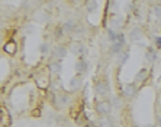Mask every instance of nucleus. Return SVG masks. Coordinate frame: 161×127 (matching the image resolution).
<instances>
[{"label":"nucleus","mask_w":161,"mask_h":127,"mask_svg":"<svg viewBox=\"0 0 161 127\" xmlns=\"http://www.w3.org/2000/svg\"><path fill=\"white\" fill-rule=\"evenodd\" d=\"M96 94L97 95H105L106 91H108V85H106V82L105 81H99L97 84H96Z\"/></svg>","instance_id":"f03ea898"},{"label":"nucleus","mask_w":161,"mask_h":127,"mask_svg":"<svg viewBox=\"0 0 161 127\" xmlns=\"http://www.w3.org/2000/svg\"><path fill=\"white\" fill-rule=\"evenodd\" d=\"M96 6H97V3H96V2H90V3H87V9H92V12L94 10V9H96Z\"/></svg>","instance_id":"f3484780"},{"label":"nucleus","mask_w":161,"mask_h":127,"mask_svg":"<svg viewBox=\"0 0 161 127\" xmlns=\"http://www.w3.org/2000/svg\"><path fill=\"white\" fill-rule=\"evenodd\" d=\"M60 101H61V103H63V104H64V103L67 104V103H68V97H65V95H63V97L60 98Z\"/></svg>","instance_id":"4be33fe9"},{"label":"nucleus","mask_w":161,"mask_h":127,"mask_svg":"<svg viewBox=\"0 0 161 127\" xmlns=\"http://www.w3.org/2000/svg\"><path fill=\"white\" fill-rule=\"evenodd\" d=\"M155 46H157L158 49L161 48V38H155Z\"/></svg>","instance_id":"aec40b11"},{"label":"nucleus","mask_w":161,"mask_h":127,"mask_svg":"<svg viewBox=\"0 0 161 127\" xmlns=\"http://www.w3.org/2000/svg\"><path fill=\"white\" fill-rule=\"evenodd\" d=\"M155 15L161 19V6H157V8H155Z\"/></svg>","instance_id":"6ab92c4d"},{"label":"nucleus","mask_w":161,"mask_h":127,"mask_svg":"<svg viewBox=\"0 0 161 127\" xmlns=\"http://www.w3.org/2000/svg\"><path fill=\"white\" fill-rule=\"evenodd\" d=\"M109 39L115 43V42L118 41V33H115V30H112V29H109Z\"/></svg>","instance_id":"4468645a"},{"label":"nucleus","mask_w":161,"mask_h":127,"mask_svg":"<svg viewBox=\"0 0 161 127\" xmlns=\"http://www.w3.org/2000/svg\"><path fill=\"white\" fill-rule=\"evenodd\" d=\"M142 38V32H141V29L139 28H134V29L131 30V39L132 41H138V39H141Z\"/></svg>","instance_id":"20e7f679"},{"label":"nucleus","mask_w":161,"mask_h":127,"mask_svg":"<svg viewBox=\"0 0 161 127\" xmlns=\"http://www.w3.org/2000/svg\"><path fill=\"white\" fill-rule=\"evenodd\" d=\"M73 28H74V23H73V20H68L65 25H64V30L65 32H68V30H71Z\"/></svg>","instance_id":"2eb2a0df"},{"label":"nucleus","mask_w":161,"mask_h":127,"mask_svg":"<svg viewBox=\"0 0 161 127\" xmlns=\"http://www.w3.org/2000/svg\"><path fill=\"white\" fill-rule=\"evenodd\" d=\"M81 82H83V79L80 78V77H77V78H73L71 87H73V88H79V87H81Z\"/></svg>","instance_id":"9b49d317"},{"label":"nucleus","mask_w":161,"mask_h":127,"mask_svg":"<svg viewBox=\"0 0 161 127\" xmlns=\"http://www.w3.org/2000/svg\"><path fill=\"white\" fill-rule=\"evenodd\" d=\"M48 51V43H42L41 46V52H47Z\"/></svg>","instance_id":"412c9836"},{"label":"nucleus","mask_w":161,"mask_h":127,"mask_svg":"<svg viewBox=\"0 0 161 127\" xmlns=\"http://www.w3.org/2000/svg\"><path fill=\"white\" fill-rule=\"evenodd\" d=\"M113 105H116V107L119 105V98H118V97L113 98Z\"/></svg>","instance_id":"5701e85b"},{"label":"nucleus","mask_w":161,"mask_h":127,"mask_svg":"<svg viewBox=\"0 0 161 127\" xmlns=\"http://www.w3.org/2000/svg\"><path fill=\"white\" fill-rule=\"evenodd\" d=\"M116 42H119V43H122V45H124V42H125V36L122 33H119L118 35V41Z\"/></svg>","instance_id":"a211bd4d"},{"label":"nucleus","mask_w":161,"mask_h":127,"mask_svg":"<svg viewBox=\"0 0 161 127\" xmlns=\"http://www.w3.org/2000/svg\"><path fill=\"white\" fill-rule=\"evenodd\" d=\"M49 68H51V72H53V74H58V72H61V62L55 61V62H53L49 65Z\"/></svg>","instance_id":"1a4fd4ad"},{"label":"nucleus","mask_w":161,"mask_h":127,"mask_svg":"<svg viewBox=\"0 0 161 127\" xmlns=\"http://www.w3.org/2000/svg\"><path fill=\"white\" fill-rule=\"evenodd\" d=\"M120 48H122V43H119V42H115V43L112 45V49H110V51H112L113 53H118L120 51Z\"/></svg>","instance_id":"ddd939ff"},{"label":"nucleus","mask_w":161,"mask_h":127,"mask_svg":"<svg viewBox=\"0 0 161 127\" xmlns=\"http://www.w3.org/2000/svg\"><path fill=\"white\" fill-rule=\"evenodd\" d=\"M128 58H129V53H128V52L122 53V55H120V58H119V62L120 64H125L128 61Z\"/></svg>","instance_id":"dca6fc26"},{"label":"nucleus","mask_w":161,"mask_h":127,"mask_svg":"<svg viewBox=\"0 0 161 127\" xmlns=\"http://www.w3.org/2000/svg\"><path fill=\"white\" fill-rule=\"evenodd\" d=\"M134 91H135L134 85H128L126 88H125V95H126V97H132V95H134Z\"/></svg>","instance_id":"f8f14e48"},{"label":"nucleus","mask_w":161,"mask_h":127,"mask_svg":"<svg viewBox=\"0 0 161 127\" xmlns=\"http://www.w3.org/2000/svg\"><path fill=\"white\" fill-rule=\"evenodd\" d=\"M145 58H147V61H150V62H153V61L157 59V52H155L154 49H147Z\"/></svg>","instance_id":"0eeeda50"},{"label":"nucleus","mask_w":161,"mask_h":127,"mask_svg":"<svg viewBox=\"0 0 161 127\" xmlns=\"http://www.w3.org/2000/svg\"><path fill=\"white\" fill-rule=\"evenodd\" d=\"M65 53H67V49L64 46H55L54 48V56H57V58H64Z\"/></svg>","instance_id":"7ed1b4c3"},{"label":"nucleus","mask_w":161,"mask_h":127,"mask_svg":"<svg viewBox=\"0 0 161 127\" xmlns=\"http://www.w3.org/2000/svg\"><path fill=\"white\" fill-rule=\"evenodd\" d=\"M158 123H160V126H161V116L158 117Z\"/></svg>","instance_id":"393cba45"},{"label":"nucleus","mask_w":161,"mask_h":127,"mask_svg":"<svg viewBox=\"0 0 161 127\" xmlns=\"http://www.w3.org/2000/svg\"><path fill=\"white\" fill-rule=\"evenodd\" d=\"M87 67H89V64H87L84 59H79L77 64H75V68H77V71L79 72H84Z\"/></svg>","instance_id":"39448f33"},{"label":"nucleus","mask_w":161,"mask_h":127,"mask_svg":"<svg viewBox=\"0 0 161 127\" xmlns=\"http://www.w3.org/2000/svg\"><path fill=\"white\" fill-rule=\"evenodd\" d=\"M99 126L100 127H112V120L109 119V117H102L99 120Z\"/></svg>","instance_id":"6e6552de"},{"label":"nucleus","mask_w":161,"mask_h":127,"mask_svg":"<svg viewBox=\"0 0 161 127\" xmlns=\"http://www.w3.org/2000/svg\"><path fill=\"white\" fill-rule=\"evenodd\" d=\"M110 110H112V104H110V103H106V101H100V103H97V105H96V111H97L99 114H109Z\"/></svg>","instance_id":"f257e3e1"},{"label":"nucleus","mask_w":161,"mask_h":127,"mask_svg":"<svg viewBox=\"0 0 161 127\" xmlns=\"http://www.w3.org/2000/svg\"><path fill=\"white\" fill-rule=\"evenodd\" d=\"M55 35H57V36H61V29H60V28L55 30Z\"/></svg>","instance_id":"b1692460"},{"label":"nucleus","mask_w":161,"mask_h":127,"mask_svg":"<svg viewBox=\"0 0 161 127\" xmlns=\"http://www.w3.org/2000/svg\"><path fill=\"white\" fill-rule=\"evenodd\" d=\"M147 77H148V71H147V69H141L138 74L135 75V81L141 82V81H144V79H147Z\"/></svg>","instance_id":"423d86ee"},{"label":"nucleus","mask_w":161,"mask_h":127,"mask_svg":"<svg viewBox=\"0 0 161 127\" xmlns=\"http://www.w3.org/2000/svg\"><path fill=\"white\" fill-rule=\"evenodd\" d=\"M71 51L74 53H77V55H80L81 52H86V49L83 48V45H80V43H74V45H73V48H71Z\"/></svg>","instance_id":"9d476101"}]
</instances>
